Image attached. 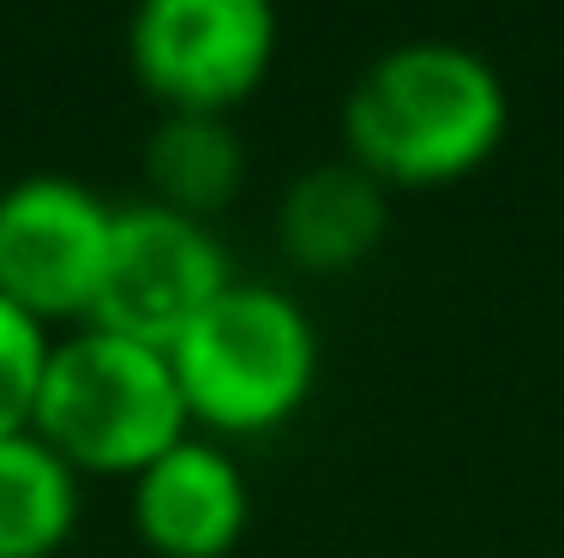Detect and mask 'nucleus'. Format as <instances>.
<instances>
[{
	"label": "nucleus",
	"instance_id": "7",
	"mask_svg": "<svg viewBox=\"0 0 564 558\" xmlns=\"http://www.w3.org/2000/svg\"><path fill=\"white\" fill-rule=\"evenodd\" d=\"M252 493L217 438L186 433L132 474V528L156 558H228L247 535Z\"/></svg>",
	"mask_w": 564,
	"mask_h": 558
},
{
	"label": "nucleus",
	"instance_id": "4",
	"mask_svg": "<svg viewBox=\"0 0 564 558\" xmlns=\"http://www.w3.org/2000/svg\"><path fill=\"white\" fill-rule=\"evenodd\" d=\"M282 43L276 0H132L127 66L156 109L228 114L271 78Z\"/></svg>",
	"mask_w": 564,
	"mask_h": 558
},
{
	"label": "nucleus",
	"instance_id": "8",
	"mask_svg": "<svg viewBox=\"0 0 564 558\" xmlns=\"http://www.w3.org/2000/svg\"><path fill=\"white\" fill-rule=\"evenodd\" d=\"M391 234V186L372 180L360 163H306L282 186L276 205V247L294 271L348 276L379 252Z\"/></svg>",
	"mask_w": 564,
	"mask_h": 558
},
{
	"label": "nucleus",
	"instance_id": "10",
	"mask_svg": "<svg viewBox=\"0 0 564 558\" xmlns=\"http://www.w3.org/2000/svg\"><path fill=\"white\" fill-rule=\"evenodd\" d=\"M78 481L36 433L0 438V558H55L78 523Z\"/></svg>",
	"mask_w": 564,
	"mask_h": 558
},
{
	"label": "nucleus",
	"instance_id": "6",
	"mask_svg": "<svg viewBox=\"0 0 564 558\" xmlns=\"http://www.w3.org/2000/svg\"><path fill=\"white\" fill-rule=\"evenodd\" d=\"M115 205L73 175H24L0 193V295L36 325L90 318Z\"/></svg>",
	"mask_w": 564,
	"mask_h": 558
},
{
	"label": "nucleus",
	"instance_id": "3",
	"mask_svg": "<svg viewBox=\"0 0 564 558\" xmlns=\"http://www.w3.org/2000/svg\"><path fill=\"white\" fill-rule=\"evenodd\" d=\"M193 427L259 438L301 415L318 379V330L271 283H228L169 349Z\"/></svg>",
	"mask_w": 564,
	"mask_h": 558
},
{
	"label": "nucleus",
	"instance_id": "9",
	"mask_svg": "<svg viewBox=\"0 0 564 558\" xmlns=\"http://www.w3.org/2000/svg\"><path fill=\"white\" fill-rule=\"evenodd\" d=\"M144 180H151V205L210 222L247 180V144L228 114L163 109L144 132Z\"/></svg>",
	"mask_w": 564,
	"mask_h": 558
},
{
	"label": "nucleus",
	"instance_id": "11",
	"mask_svg": "<svg viewBox=\"0 0 564 558\" xmlns=\"http://www.w3.org/2000/svg\"><path fill=\"white\" fill-rule=\"evenodd\" d=\"M48 325H36L24 307H12L0 295V438L31 433L36 420V396H43V372H48Z\"/></svg>",
	"mask_w": 564,
	"mask_h": 558
},
{
	"label": "nucleus",
	"instance_id": "1",
	"mask_svg": "<svg viewBox=\"0 0 564 558\" xmlns=\"http://www.w3.org/2000/svg\"><path fill=\"white\" fill-rule=\"evenodd\" d=\"M510 127V90L480 48L414 36L360 66L343 97V156L384 186L468 180Z\"/></svg>",
	"mask_w": 564,
	"mask_h": 558
},
{
	"label": "nucleus",
	"instance_id": "5",
	"mask_svg": "<svg viewBox=\"0 0 564 558\" xmlns=\"http://www.w3.org/2000/svg\"><path fill=\"white\" fill-rule=\"evenodd\" d=\"M228 283H235V271H228V252L210 234V222L163 210L151 198L115 205L109 259H102V283L85 325L169 354Z\"/></svg>",
	"mask_w": 564,
	"mask_h": 558
},
{
	"label": "nucleus",
	"instance_id": "2",
	"mask_svg": "<svg viewBox=\"0 0 564 558\" xmlns=\"http://www.w3.org/2000/svg\"><path fill=\"white\" fill-rule=\"evenodd\" d=\"M31 433L73 462V474L132 481L193 433V415L163 349L85 325L48 349Z\"/></svg>",
	"mask_w": 564,
	"mask_h": 558
}]
</instances>
